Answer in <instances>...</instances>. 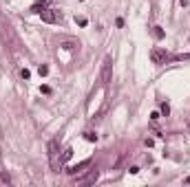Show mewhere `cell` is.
I'll return each instance as SVG.
<instances>
[{
  "mask_svg": "<svg viewBox=\"0 0 190 187\" xmlns=\"http://www.w3.org/2000/svg\"><path fill=\"white\" fill-rule=\"evenodd\" d=\"M49 161H51V170L60 172L64 161H62V154H60V141H58V139H51V141H49Z\"/></svg>",
  "mask_w": 190,
  "mask_h": 187,
  "instance_id": "6da1fadb",
  "label": "cell"
},
{
  "mask_svg": "<svg viewBox=\"0 0 190 187\" xmlns=\"http://www.w3.org/2000/svg\"><path fill=\"white\" fill-rule=\"evenodd\" d=\"M40 18H42V22H46V24H58V22H62V13L55 11V9H44L40 13Z\"/></svg>",
  "mask_w": 190,
  "mask_h": 187,
  "instance_id": "7a4b0ae2",
  "label": "cell"
},
{
  "mask_svg": "<svg viewBox=\"0 0 190 187\" xmlns=\"http://www.w3.org/2000/svg\"><path fill=\"white\" fill-rule=\"evenodd\" d=\"M150 60H153V64H166L170 60V55L166 53L164 49H153L150 51Z\"/></svg>",
  "mask_w": 190,
  "mask_h": 187,
  "instance_id": "3957f363",
  "label": "cell"
},
{
  "mask_svg": "<svg viewBox=\"0 0 190 187\" xmlns=\"http://www.w3.org/2000/svg\"><path fill=\"white\" fill-rule=\"evenodd\" d=\"M97 178H100V172L97 170H88V174L78 176V185H91V183H95Z\"/></svg>",
  "mask_w": 190,
  "mask_h": 187,
  "instance_id": "277c9868",
  "label": "cell"
},
{
  "mask_svg": "<svg viewBox=\"0 0 190 187\" xmlns=\"http://www.w3.org/2000/svg\"><path fill=\"white\" fill-rule=\"evenodd\" d=\"M111 68H113L111 57H106L104 64H102V84H108V82H111Z\"/></svg>",
  "mask_w": 190,
  "mask_h": 187,
  "instance_id": "5b68a950",
  "label": "cell"
},
{
  "mask_svg": "<svg viewBox=\"0 0 190 187\" xmlns=\"http://www.w3.org/2000/svg\"><path fill=\"white\" fill-rule=\"evenodd\" d=\"M88 165H91V161H82V163H78V165L71 167V170H69V174H73V176H75L78 172H82V170H84V167H88Z\"/></svg>",
  "mask_w": 190,
  "mask_h": 187,
  "instance_id": "8992f818",
  "label": "cell"
},
{
  "mask_svg": "<svg viewBox=\"0 0 190 187\" xmlns=\"http://www.w3.org/2000/svg\"><path fill=\"white\" fill-rule=\"evenodd\" d=\"M44 9H46V0H44V2H36V5L31 7V11H33V13H42Z\"/></svg>",
  "mask_w": 190,
  "mask_h": 187,
  "instance_id": "52a82bcc",
  "label": "cell"
},
{
  "mask_svg": "<svg viewBox=\"0 0 190 187\" xmlns=\"http://www.w3.org/2000/svg\"><path fill=\"white\" fill-rule=\"evenodd\" d=\"M153 35H155L157 40H164V35H166V33H164V29H161V27H153Z\"/></svg>",
  "mask_w": 190,
  "mask_h": 187,
  "instance_id": "ba28073f",
  "label": "cell"
},
{
  "mask_svg": "<svg viewBox=\"0 0 190 187\" xmlns=\"http://www.w3.org/2000/svg\"><path fill=\"white\" fill-rule=\"evenodd\" d=\"M38 75H40V77H46V75H49V66L42 64V66L38 68Z\"/></svg>",
  "mask_w": 190,
  "mask_h": 187,
  "instance_id": "9c48e42d",
  "label": "cell"
},
{
  "mask_svg": "<svg viewBox=\"0 0 190 187\" xmlns=\"http://www.w3.org/2000/svg\"><path fill=\"white\" fill-rule=\"evenodd\" d=\"M84 139H86V141H97V134H95V132H84Z\"/></svg>",
  "mask_w": 190,
  "mask_h": 187,
  "instance_id": "30bf717a",
  "label": "cell"
},
{
  "mask_svg": "<svg viewBox=\"0 0 190 187\" xmlns=\"http://www.w3.org/2000/svg\"><path fill=\"white\" fill-rule=\"evenodd\" d=\"M75 24H78V27H86V24H88V20H86V18H78V16H75Z\"/></svg>",
  "mask_w": 190,
  "mask_h": 187,
  "instance_id": "8fae6325",
  "label": "cell"
},
{
  "mask_svg": "<svg viewBox=\"0 0 190 187\" xmlns=\"http://www.w3.org/2000/svg\"><path fill=\"white\" fill-rule=\"evenodd\" d=\"M71 154H73V150H71V148H66V150L62 152V161H69V158H71Z\"/></svg>",
  "mask_w": 190,
  "mask_h": 187,
  "instance_id": "7c38bea8",
  "label": "cell"
},
{
  "mask_svg": "<svg viewBox=\"0 0 190 187\" xmlns=\"http://www.w3.org/2000/svg\"><path fill=\"white\" fill-rule=\"evenodd\" d=\"M0 180H2V183H11V176L7 172H0Z\"/></svg>",
  "mask_w": 190,
  "mask_h": 187,
  "instance_id": "4fadbf2b",
  "label": "cell"
},
{
  "mask_svg": "<svg viewBox=\"0 0 190 187\" xmlns=\"http://www.w3.org/2000/svg\"><path fill=\"white\" fill-rule=\"evenodd\" d=\"M20 77H22V79H29V77H31V73L27 71V68H22V71H20Z\"/></svg>",
  "mask_w": 190,
  "mask_h": 187,
  "instance_id": "5bb4252c",
  "label": "cell"
},
{
  "mask_svg": "<svg viewBox=\"0 0 190 187\" xmlns=\"http://www.w3.org/2000/svg\"><path fill=\"white\" fill-rule=\"evenodd\" d=\"M168 112H170V106H168V104H161V114L168 117Z\"/></svg>",
  "mask_w": 190,
  "mask_h": 187,
  "instance_id": "9a60e30c",
  "label": "cell"
},
{
  "mask_svg": "<svg viewBox=\"0 0 190 187\" xmlns=\"http://www.w3.org/2000/svg\"><path fill=\"white\" fill-rule=\"evenodd\" d=\"M40 92H42V95H49L51 88H49V86H40Z\"/></svg>",
  "mask_w": 190,
  "mask_h": 187,
  "instance_id": "2e32d148",
  "label": "cell"
},
{
  "mask_svg": "<svg viewBox=\"0 0 190 187\" xmlns=\"http://www.w3.org/2000/svg\"><path fill=\"white\" fill-rule=\"evenodd\" d=\"M186 185H190V176H188V178H186Z\"/></svg>",
  "mask_w": 190,
  "mask_h": 187,
  "instance_id": "e0dca14e",
  "label": "cell"
}]
</instances>
